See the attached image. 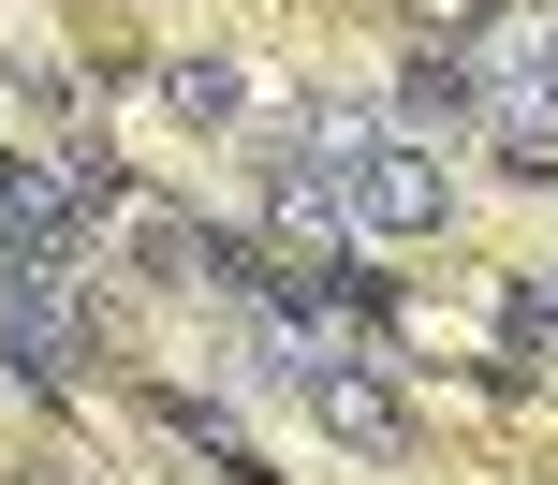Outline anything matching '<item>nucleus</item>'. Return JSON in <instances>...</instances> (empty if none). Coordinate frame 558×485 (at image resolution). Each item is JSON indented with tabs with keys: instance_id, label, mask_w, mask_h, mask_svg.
I'll use <instances>...</instances> for the list:
<instances>
[{
	"instance_id": "obj_10",
	"label": "nucleus",
	"mask_w": 558,
	"mask_h": 485,
	"mask_svg": "<svg viewBox=\"0 0 558 485\" xmlns=\"http://www.w3.org/2000/svg\"><path fill=\"white\" fill-rule=\"evenodd\" d=\"M45 485H74V471H45Z\"/></svg>"
},
{
	"instance_id": "obj_9",
	"label": "nucleus",
	"mask_w": 558,
	"mask_h": 485,
	"mask_svg": "<svg viewBox=\"0 0 558 485\" xmlns=\"http://www.w3.org/2000/svg\"><path fill=\"white\" fill-rule=\"evenodd\" d=\"M15 177H29V162H0V192H15Z\"/></svg>"
},
{
	"instance_id": "obj_3",
	"label": "nucleus",
	"mask_w": 558,
	"mask_h": 485,
	"mask_svg": "<svg viewBox=\"0 0 558 485\" xmlns=\"http://www.w3.org/2000/svg\"><path fill=\"white\" fill-rule=\"evenodd\" d=\"M294 398H308V427L338 441V457H367V471H412V398H397L383 368H367V353H338V339H308L294 353Z\"/></svg>"
},
{
	"instance_id": "obj_7",
	"label": "nucleus",
	"mask_w": 558,
	"mask_h": 485,
	"mask_svg": "<svg viewBox=\"0 0 558 485\" xmlns=\"http://www.w3.org/2000/svg\"><path fill=\"white\" fill-rule=\"evenodd\" d=\"M133 265H147V280H221V265H206V235L177 221V206H133Z\"/></svg>"
},
{
	"instance_id": "obj_4",
	"label": "nucleus",
	"mask_w": 558,
	"mask_h": 485,
	"mask_svg": "<svg viewBox=\"0 0 558 485\" xmlns=\"http://www.w3.org/2000/svg\"><path fill=\"white\" fill-rule=\"evenodd\" d=\"M338 192H353V235H383V251L456 235V177H441V147H426V133H367Z\"/></svg>"
},
{
	"instance_id": "obj_5",
	"label": "nucleus",
	"mask_w": 558,
	"mask_h": 485,
	"mask_svg": "<svg viewBox=\"0 0 558 485\" xmlns=\"http://www.w3.org/2000/svg\"><path fill=\"white\" fill-rule=\"evenodd\" d=\"M162 118L177 133H251V74L235 59H162Z\"/></svg>"
},
{
	"instance_id": "obj_8",
	"label": "nucleus",
	"mask_w": 558,
	"mask_h": 485,
	"mask_svg": "<svg viewBox=\"0 0 558 485\" xmlns=\"http://www.w3.org/2000/svg\"><path fill=\"white\" fill-rule=\"evenodd\" d=\"M162 427H177V441H206V471H251V441H235V412H221V398H162Z\"/></svg>"
},
{
	"instance_id": "obj_6",
	"label": "nucleus",
	"mask_w": 558,
	"mask_h": 485,
	"mask_svg": "<svg viewBox=\"0 0 558 485\" xmlns=\"http://www.w3.org/2000/svg\"><path fill=\"white\" fill-rule=\"evenodd\" d=\"M456 118H485L471 59H412V74H397V133H456Z\"/></svg>"
},
{
	"instance_id": "obj_2",
	"label": "nucleus",
	"mask_w": 558,
	"mask_h": 485,
	"mask_svg": "<svg viewBox=\"0 0 558 485\" xmlns=\"http://www.w3.org/2000/svg\"><path fill=\"white\" fill-rule=\"evenodd\" d=\"M0 353H15V383H45V398L88 383L104 324H88V280H74V265H0Z\"/></svg>"
},
{
	"instance_id": "obj_1",
	"label": "nucleus",
	"mask_w": 558,
	"mask_h": 485,
	"mask_svg": "<svg viewBox=\"0 0 558 485\" xmlns=\"http://www.w3.org/2000/svg\"><path fill=\"white\" fill-rule=\"evenodd\" d=\"M471 104L500 118V162H514V177H558V29H544V15H485Z\"/></svg>"
}]
</instances>
